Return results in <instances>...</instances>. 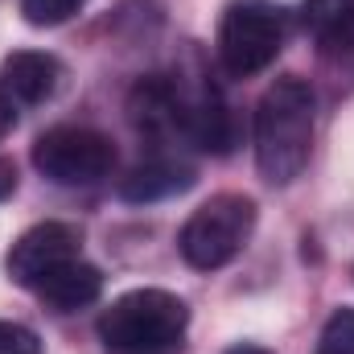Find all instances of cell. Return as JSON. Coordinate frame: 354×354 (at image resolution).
<instances>
[{"instance_id":"30bf717a","label":"cell","mask_w":354,"mask_h":354,"mask_svg":"<svg viewBox=\"0 0 354 354\" xmlns=\"http://www.w3.org/2000/svg\"><path fill=\"white\" fill-rule=\"evenodd\" d=\"M189 181H194V174L174 165V161H149V165H136L132 174L124 177L120 194L128 202H149V198H165L174 189H185Z\"/></svg>"},{"instance_id":"2e32d148","label":"cell","mask_w":354,"mask_h":354,"mask_svg":"<svg viewBox=\"0 0 354 354\" xmlns=\"http://www.w3.org/2000/svg\"><path fill=\"white\" fill-rule=\"evenodd\" d=\"M231 354H268V351H260V346H235Z\"/></svg>"},{"instance_id":"3957f363","label":"cell","mask_w":354,"mask_h":354,"mask_svg":"<svg viewBox=\"0 0 354 354\" xmlns=\"http://www.w3.org/2000/svg\"><path fill=\"white\" fill-rule=\"evenodd\" d=\"M288 37V21L284 8L272 0H235L227 4L223 21H218V62L231 79H252L276 62V54L284 50Z\"/></svg>"},{"instance_id":"8fae6325","label":"cell","mask_w":354,"mask_h":354,"mask_svg":"<svg viewBox=\"0 0 354 354\" xmlns=\"http://www.w3.org/2000/svg\"><path fill=\"white\" fill-rule=\"evenodd\" d=\"M83 4H87V0H21V12H25V21H29V25L50 29V25L71 21Z\"/></svg>"},{"instance_id":"5b68a950","label":"cell","mask_w":354,"mask_h":354,"mask_svg":"<svg viewBox=\"0 0 354 354\" xmlns=\"http://www.w3.org/2000/svg\"><path fill=\"white\" fill-rule=\"evenodd\" d=\"M37 174L50 177L54 185H95L115 169V145L95 128H50L33 145Z\"/></svg>"},{"instance_id":"6da1fadb","label":"cell","mask_w":354,"mask_h":354,"mask_svg":"<svg viewBox=\"0 0 354 354\" xmlns=\"http://www.w3.org/2000/svg\"><path fill=\"white\" fill-rule=\"evenodd\" d=\"M313 91L305 79L284 75L256 103V165L264 181L288 185L309 165L313 149Z\"/></svg>"},{"instance_id":"9c48e42d","label":"cell","mask_w":354,"mask_h":354,"mask_svg":"<svg viewBox=\"0 0 354 354\" xmlns=\"http://www.w3.org/2000/svg\"><path fill=\"white\" fill-rule=\"evenodd\" d=\"M301 21L326 54H354V0H305Z\"/></svg>"},{"instance_id":"9a60e30c","label":"cell","mask_w":354,"mask_h":354,"mask_svg":"<svg viewBox=\"0 0 354 354\" xmlns=\"http://www.w3.org/2000/svg\"><path fill=\"white\" fill-rule=\"evenodd\" d=\"M4 189H12V169H8V165H0V194H4Z\"/></svg>"},{"instance_id":"4fadbf2b","label":"cell","mask_w":354,"mask_h":354,"mask_svg":"<svg viewBox=\"0 0 354 354\" xmlns=\"http://www.w3.org/2000/svg\"><path fill=\"white\" fill-rule=\"evenodd\" d=\"M0 354H41V342L21 322H0Z\"/></svg>"},{"instance_id":"8992f818","label":"cell","mask_w":354,"mask_h":354,"mask_svg":"<svg viewBox=\"0 0 354 354\" xmlns=\"http://www.w3.org/2000/svg\"><path fill=\"white\" fill-rule=\"evenodd\" d=\"M83 231L71 223H37L8 248V276L21 288H37L54 268L79 260Z\"/></svg>"},{"instance_id":"52a82bcc","label":"cell","mask_w":354,"mask_h":354,"mask_svg":"<svg viewBox=\"0 0 354 354\" xmlns=\"http://www.w3.org/2000/svg\"><path fill=\"white\" fill-rule=\"evenodd\" d=\"M62 83V62L46 50H17L0 62V91L12 103H46Z\"/></svg>"},{"instance_id":"7a4b0ae2","label":"cell","mask_w":354,"mask_h":354,"mask_svg":"<svg viewBox=\"0 0 354 354\" xmlns=\"http://www.w3.org/2000/svg\"><path fill=\"white\" fill-rule=\"evenodd\" d=\"M189 309L165 288H136L111 301L99 317V342L107 354H177L185 342Z\"/></svg>"},{"instance_id":"277c9868","label":"cell","mask_w":354,"mask_h":354,"mask_svg":"<svg viewBox=\"0 0 354 354\" xmlns=\"http://www.w3.org/2000/svg\"><path fill=\"white\" fill-rule=\"evenodd\" d=\"M252 231H256V202L243 194H214L185 218L177 248L189 268L214 272V268L231 264L248 248Z\"/></svg>"},{"instance_id":"7c38bea8","label":"cell","mask_w":354,"mask_h":354,"mask_svg":"<svg viewBox=\"0 0 354 354\" xmlns=\"http://www.w3.org/2000/svg\"><path fill=\"white\" fill-rule=\"evenodd\" d=\"M317 354H354V309H338L326 322Z\"/></svg>"},{"instance_id":"ba28073f","label":"cell","mask_w":354,"mask_h":354,"mask_svg":"<svg viewBox=\"0 0 354 354\" xmlns=\"http://www.w3.org/2000/svg\"><path fill=\"white\" fill-rule=\"evenodd\" d=\"M54 313H79V309H87L99 301V292H103V272L87 260H71V264L54 268L37 288H33Z\"/></svg>"},{"instance_id":"5bb4252c","label":"cell","mask_w":354,"mask_h":354,"mask_svg":"<svg viewBox=\"0 0 354 354\" xmlns=\"http://www.w3.org/2000/svg\"><path fill=\"white\" fill-rule=\"evenodd\" d=\"M12 124H17V111H12V99L0 91V140L12 132Z\"/></svg>"}]
</instances>
